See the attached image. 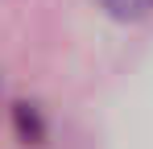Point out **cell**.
I'll list each match as a JSON object with an SVG mask.
<instances>
[{
  "label": "cell",
  "instance_id": "6da1fadb",
  "mask_svg": "<svg viewBox=\"0 0 153 149\" xmlns=\"http://www.w3.org/2000/svg\"><path fill=\"white\" fill-rule=\"evenodd\" d=\"M95 4L116 21H141L153 13V0H95Z\"/></svg>",
  "mask_w": 153,
  "mask_h": 149
}]
</instances>
